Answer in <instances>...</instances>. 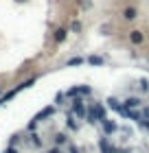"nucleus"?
Returning <instances> with one entry per match:
<instances>
[{"label": "nucleus", "instance_id": "8", "mask_svg": "<svg viewBox=\"0 0 149 153\" xmlns=\"http://www.w3.org/2000/svg\"><path fill=\"white\" fill-rule=\"evenodd\" d=\"M103 129H105V134H112V131L116 129V125L112 120H103Z\"/></svg>", "mask_w": 149, "mask_h": 153}, {"label": "nucleus", "instance_id": "18", "mask_svg": "<svg viewBox=\"0 0 149 153\" xmlns=\"http://www.w3.org/2000/svg\"><path fill=\"white\" fill-rule=\"evenodd\" d=\"M70 153H79V151H77L75 147H70Z\"/></svg>", "mask_w": 149, "mask_h": 153}, {"label": "nucleus", "instance_id": "3", "mask_svg": "<svg viewBox=\"0 0 149 153\" xmlns=\"http://www.w3.org/2000/svg\"><path fill=\"white\" fill-rule=\"evenodd\" d=\"M136 16H138V9H136V7H127V9L123 11V18H125V20H136Z\"/></svg>", "mask_w": 149, "mask_h": 153}, {"label": "nucleus", "instance_id": "5", "mask_svg": "<svg viewBox=\"0 0 149 153\" xmlns=\"http://www.w3.org/2000/svg\"><path fill=\"white\" fill-rule=\"evenodd\" d=\"M130 39H132V44H140V42L145 39V35H143V31H132L130 33Z\"/></svg>", "mask_w": 149, "mask_h": 153}, {"label": "nucleus", "instance_id": "4", "mask_svg": "<svg viewBox=\"0 0 149 153\" xmlns=\"http://www.w3.org/2000/svg\"><path fill=\"white\" fill-rule=\"evenodd\" d=\"M123 107L125 109H134V107H140V99H136V96H132V99H127L123 103Z\"/></svg>", "mask_w": 149, "mask_h": 153}, {"label": "nucleus", "instance_id": "16", "mask_svg": "<svg viewBox=\"0 0 149 153\" xmlns=\"http://www.w3.org/2000/svg\"><path fill=\"white\" fill-rule=\"evenodd\" d=\"M143 116H145L147 120H149V107H145V109H143Z\"/></svg>", "mask_w": 149, "mask_h": 153}, {"label": "nucleus", "instance_id": "12", "mask_svg": "<svg viewBox=\"0 0 149 153\" xmlns=\"http://www.w3.org/2000/svg\"><path fill=\"white\" fill-rule=\"evenodd\" d=\"M79 64H83V59H81V57H73V59L68 61V66H79Z\"/></svg>", "mask_w": 149, "mask_h": 153}, {"label": "nucleus", "instance_id": "2", "mask_svg": "<svg viewBox=\"0 0 149 153\" xmlns=\"http://www.w3.org/2000/svg\"><path fill=\"white\" fill-rule=\"evenodd\" d=\"M77 94H90V88L88 85H79V88L68 90V96H77Z\"/></svg>", "mask_w": 149, "mask_h": 153}, {"label": "nucleus", "instance_id": "11", "mask_svg": "<svg viewBox=\"0 0 149 153\" xmlns=\"http://www.w3.org/2000/svg\"><path fill=\"white\" fill-rule=\"evenodd\" d=\"M66 140H68V138L64 136V134H57V136H55V144H64Z\"/></svg>", "mask_w": 149, "mask_h": 153}, {"label": "nucleus", "instance_id": "13", "mask_svg": "<svg viewBox=\"0 0 149 153\" xmlns=\"http://www.w3.org/2000/svg\"><path fill=\"white\" fill-rule=\"evenodd\" d=\"M66 123H68V127H70V129H77V123L73 120V116H70V114H68V118H66Z\"/></svg>", "mask_w": 149, "mask_h": 153}, {"label": "nucleus", "instance_id": "10", "mask_svg": "<svg viewBox=\"0 0 149 153\" xmlns=\"http://www.w3.org/2000/svg\"><path fill=\"white\" fill-rule=\"evenodd\" d=\"M88 61H90L92 66H101V64H103V59H101V57H94V55H92V57H90Z\"/></svg>", "mask_w": 149, "mask_h": 153}, {"label": "nucleus", "instance_id": "15", "mask_svg": "<svg viewBox=\"0 0 149 153\" xmlns=\"http://www.w3.org/2000/svg\"><path fill=\"white\" fill-rule=\"evenodd\" d=\"M79 29H81V24H79V22H73V31L77 33V31H79Z\"/></svg>", "mask_w": 149, "mask_h": 153}, {"label": "nucleus", "instance_id": "1", "mask_svg": "<svg viewBox=\"0 0 149 153\" xmlns=\"http://www.w3.org/2000/svg\"><path fill=\"white\" fill-rule=\"evenodd\" d=\"M73 112L79 116V118H86V112H88V109L83 107V101H81V99H77V101L73 103Z\"/></svg>", "mask_w": 149, "mask_h": 153}, {"label": "nucleus", "instance_id": "9", "mask_svg": "<svg viewBox=\"0 0 149 153\" xmlns=\"http://www.w3.org/2000/svg\"><path fill=\"white\" fill-rule=\"evenodd\" d=\"M108 103H110V107H112V109H116V112H121V107H123V105H118V101H116V99H108Z\"/></svg>", "mask_w": 149, "mask_h": 153}, {"label": "nucleus", "instance_id": "17", "mask_svg": "<svg viewBox=\"0 0 149 153\" xmlns=\"http://www.w3.org/2000/svg\"><path fill=\"white\" fill-rule=\"evenodd\" d=\"M48 153H61V151H59L57 147H53V149H51V151H48Z\"/></svg>", "mask_w": 149, "mask_h": 153}, {"label": "nucleus", "instance_id": "14", "mask_svg": "<svg viewBox=\"0 0 149 153\" xmlns=\"http://www.w3.org/2000/svg\"><path fill=\"white\" fill-rule=\"evenodd\" d=\"M140 88H143V92H147V90H149V85H147V79H143V81H140Z\"/></svg>", "mask_w": 149, "mask_h": 153}, {"label": "nucleus", "instance_id": "7", "mask_svg": "<svg viewBox=\"0 0 149 153\" xmlns=\"http://www.w3.org/2000/svg\"><path fill=\"white\" fill-rule=\"evenodd\" d=\"M66 29H57V31H55V42H64V39H66Z\"/></svg>", "mask_w": 149, "mask_h": 153}, {"label": "nucleus", "instance_id": "19", "mask_svg": "<svg viewBox=\"0 0 149 153\" xmlns=\"http://www.w3.org/2000/svg\"><path fill=\"white\" fill-rule=\"evenodd\" d=\"M4 153H16V149H7Z\"/></svg>", "mask_w": 149, "mask_h": 153}, {"label": "nucleus", "instance_id": "6", "mask_svg": "<svg viewBox=\"0 0 149 153\" xmlns=\"http://www.w3.org/2000/svg\"><path fill=\"white\" fill-rule=\"evenodd\" d=\"M53 112H55L53 107H46V109H42V112H40L37 116H35V120H42V118H46V116H53Z\"/></svg>", "mask_w": 149, "mask_h": 153}]
</instances>
